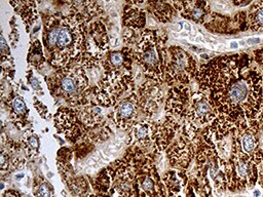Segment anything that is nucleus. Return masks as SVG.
Here are the masks:
<instances>
[{
  "instance_id": "obj_1",
  "label": "nucleus",
  "mask_w": 263,
  "mask_h": 197,
  "mask_svg": "<svg viewBox=\"0 0 263 197\" xmlns=\"http://www.w3.org/2000/svg\"><path fill=\"white\" fill-rule=\"evenodd\" d=\"M198 89L208 95L217 115L260 127L263 113V73L247 52L223 54L199 66Z\"/></svg>"
},
{
  "instance_id": "obj_2",
  "label": "nucleus",
  "mask_w": 263,
  "mask_h": 197,
  "mask_svg": "<svg viewBox=\"0 0 263 197\" xmlns=\"http://www.w3.org/2000/svg\"><path fill=\"white\" fill-rule=\"evenodd\" d=\"M87 24L75 11H55L43 23L42 44L47 63L55 70L78 63L86 48Z\"/></svg>"
},
{
  "instance_id": "obj_3",
  "label": "nucleus",
  "mask_w": 263,
  "mask_h": 197,
  "mask_svg": "<svg viewBox=\"0 0 263 197\" xmlns=\"http://www.w3.org/2000/svg\"><path fill=\"white\" fill-rule=\"evenodd\" d=\"M45 80L51 95L64 101L66 106L76 107L92 92L93 84L79 63L55 69L51 75L45 76Z\"/></svg>"
},
{
  "instance_id": "obj_4",
  "label": "nucleus",
  "mask_w": 263,
  "mask_h": 197,
  "mask_svg": "<svg viewBox=\"0 0 263 197\" xmlns=\"http://www.w3.org/2000/svg\"><path fill=\"white\" fill-rule=\"evenodd\" d=\"M166 39L164 33L145 29L139 34L134 48L136 64L148 80L158 84L164 83V66L166 60Z\"/></svg>"
},
{
  "instance_id": "obj_5",
  "label": "nucleus",
  "mask_w": 263,
  "mask_h": 197,
  "mask_svg": "<svg viewBox=\"0 0 263 197\" xmlns=\"http://www.w3.org/2000/svg\"><path fill=\"white\" fill-rule=\"evenodd\" d=\"M135 89L133 69L104 71L101 78L92 86V95L104 108H112L121 100V96Z\"/></svg>"
},
{
  "instance_id": "obj_6",
  "label": "nucleus",
  "mask_w": 263,
  "mask_h": 197,
  "mask_svg": "<svg viewBox=\"0 0 263 197\" xmlns=\"http://www.w3.org/2000/svg\"><path fill=\"white\" fill-rule=\"evenodd\" d=\"M194 55L178 45L167 47L164 66V82L171 87L174 85H188L199 69Z\"/></svg>"
},
{
  "instance_id": "obj_7",
  "label": "nucleus",
  "mask_w": 263,
  "mask_h": 197,
  "mask_svg": "<svg viewBox=\"0 0 263 197\" xmlns=\"http://www.w3.org/2000/svg\"><path fill=\"white\" fill-rule=\"evenodd\" d=\"M259 163L255 157L240 153L231 145L225 168L228 190L235 192L253 187L258 181Z\"/></svg>"
},
{
  "instance_id": "obj_8",
  "label": "nucleus",
  "mask_w": 263,
  "mask_h": 197,
  "mask_svg": "<svg viewBox=\"0 0 263 197\" xmlns=\"http://www.w3.org/2000/svg\"><path fill=\"white\" fill-rule=\"evenodd\" d=\"M154 153H148L138 168L134 190L136 197H165V186L161 182L154 163Z\"/></svg>"
},
{
  "instance_id": "obj_9",
  "label": "nucleus",
  "mask_w": 263,
  "mask_h": 197,
  "mask_svg": "<svg viewBox=\"0 0 263 197\" xmlns=\"http://www.w3.org/2000/svg\"><path fill=\"white\" fill-rule=\"evenodd\" d=\"M53 126L58 133L73 144L78 143L87 133L74 108L70 106H61L58 108L53 115Z\"/></svg>"
},
{
  "instance_id": "obj_10",
  "label": "nucleus",
  "mask_w": 263,
  "mask_h": 197,
  "mask_svg": "<svg viewBox=\"0 0 263 197\" xmlns=\"http://www.w3.org/2000/svg\"><path fill=\"white\" fill-rule=\"evenodd\" d=\"M140 114L139 98L137 90H134L122 97L112 109L111 121L116 128L129 131L133 125L139 121Z\"/></svg>"
},
{
  "instance_id": "obj_11",
  "label": "nucleus",
  "mask_w": 263,
  "mask_h": 197,
  "mask_svg": "<svg viewBox=\"0 0 263 197\" xmlns=\"http://www.w3.org/2000/svg\"><path fill=\"white\" fill-rule=\"evenodd\" d=\"M216 117V109L208 95L199 89L192 91L187 119L198 128H203L210 125Z\"/></svg>"
},
{
  "instance_id": "obj_12",
  "label": "nucleus",
  "mask_w": 263,
  "mask_h": 197,
  "mask_svg": "<svg viewBox=\"0 0 263 197\" xmlns=\"http://www.w3.org/2000/svg\"><path fill=\"white\" fill-rule=\"evenodd\" d=\"M137 94L140 112L146 116V119H152L164 102V94L160 88V84L146 79L139 85Z\"/></svg>"
},
{
  "instance_id": "obj_13",
  "label": "nucleus",
  "mask_w": 263,
  "mask_h": 197,
  "mask_svg": "<svg viewBox=\"0 0 263 197\" xmlns=\"http://www.w3.org/2000/svg\"><path fill=\"white\" fill-rule=\"evenodd\" d=\"M79 120L84 125L86 130L92 129L109 120H111V113L106 114V108L102 107L91 94L81 104L73 107Z\"/></svg>"
},
{
  "instance_id": "obj_14",
  "label": "nucleus",
  "mask_w": 263,
  "mask_h": 197,
  "mask_svg": "<svg viewBox=\"0 0 263 197\" xmlns=\"http://www.w3.org/2000/svg\"><path fill=\"white\" fill-rule=\"evenodd\" d=\"M191 101V91L188 85H174L168 87L164 102V113L171 114L180 120L187 119Z\"/></svg>"
},
{
  "instance_id": "obj_15",
  "label": "nucleus",
  "mask_w": 263,
  "mask_h": 197,
  "mask_svg": "<svg viewBox=\"0 0 263 197\" xmlns=\"http://www.w3.org/2000/svg\"><path fill=\"white\" fill-rule=\"evenodd\" d=\"M110 50V38L106 24L101 19H96L87 26L86 32V48L89 52L100 58Z\"/></svg>"
},
{
  "instance_id": "obj_16",
  "label": "nucleus",
  "mask_w": 263,
  "mask_h": 197,
  "mask_svg": "<svg viewBox=\"0 0 263 197\" xmlns=\"http://www.w3.org/2000/svg\"><path fill=\"white\" fill-rule=\"evenodd\" d=\"M172 4L182 17L202 26L212 12V7L208 1H172Z\"/></svg>"
},
{
  "instance_id": "obj_17",
  "label": "nucleus",
  "mask_w": 263,
  "mask_h": 197,
  "mask_svg": "<svg viewBox=\"0 0 263 197\" xmlns=\"http://www.w3.org/2000/svg\"><path fill=\"white\" fill-rule=\"evenodd\" d=\"M144 1H126L122 10V26L136 33H141L146 28L147 11L140 7Z\"/></svg>"
},
{
  "instance_id": "obj_18",
  "label": "nucleus",
  "mask_w": 263,
  "mask_h": 197,
  "mask_svg": "<svg viewBox=\"0 0 263 197\" xmlns=\"http://www.w3.org/2000/svg\"><path fill=\"white\" fill-rule=\"evenodd\" d=\"M154 120L144 119L137 121L128 131L127 147H138L146 150L152 145V129Z\"/></svg>"
},
{
  "instance_id": "obj_19",
  "label": "nucleus",
  "mask_w": 263,
  "mask_h": 197,
  "mask_svg": "<svg viewBox=\"0 0 263 197\" xmlns=\"http://www.w3.org/2000/svg\"><path fill=\"white\" fill-rule=\"evenodd\" d=\"M134 62V48L124 46L121 49L107 51L102 58L101 65L104 72L110 70H119L123 68L133 69Z\"/></svg>"
},
{
  "instance_id": "obj_20",
  "label": "nucleus",
  "mask_w": 263,
  "mask_h": 197,
  "mask_svg": "<svg viewBox=\"0 0 263 197\" xmlns=\"http://www.w3.org/2000/svg\"><path fill=\"white\" fill-rule=\"evenodd\" d=\"M6 106L10 123L20 131L26 130L29 124V109L24 97L16 93Z\"/></svg>"
},
{
  "instance_id": "obj_21",
  "label": "nucleus",
  "mask_w": 263,
  "mask_h": 197,
  "mask_svg": "<svg viewBox=\"0 0 263 197\" xmlns=\"http://www.w3.org/2000/svg\"><path fill=\"white\" fill-rule=\"evenodd\" d=\"M9 4L13 7L14 12L21 17L22 22L26 26V31L30 33L31 27L35 25L39 17L38 12V2L35 1H9Z\"/></svg>"
},
{
  "instance_id": "obj_22",
  "label": "nucleus",
  "mask_w": 263,
  "mask_h": 197,
  "mask_svg": "<svg viewBox=\"0 0 263 197\" xmlns=\"http://www.w3.org/2000/svg\"><path fill=\"white\" fill-rule=\"evenodd\" d=\"M69 5V9L77 12L84 22L89 25L91 22L99 19L104 13V8L101 3L97 1H71L66 2Z\"/></svg>"
},
{
  "instance_id": "obj_23",
  "label": "nucleus",
  "mask_w": 263,
  "mask_h": 197,
  "mask_svg": "<svg viewBox=\"0 0 263 197\" xmlns=\"http://www.w3.org/2000/svg\"><path fill=\"white\" fill-rule=\"evenodd\" d=\"M146 5L147 10L158 23L161 24L170 23L177 13L172 1H148Z\"/></svg>"
},
{
  "instance_id": "obj_24",
  "label": "nucleus",
  "mask_w": 263,
  "mask_h": 197,
  "mask_svg": "<svg viewBox=\"0 0 263 197\" xmlns=\"http://www.w3.org/2000/svg\"><path fill=\"white\" fill-rule=\"evenodd\" d=\"M247 30L263 32V1L252 2L247 11Z\"/></svg>"
},
{
  "instance_id": "obj_25",
  "label": "nucleus",
  "mask_w": 263,
  "mask_h": 197,
  "mask_svg": "<svg viewBox=\"0 0 263 197\" xmlns=\"http://www.w3.org/2000/svg\"><path fill=\"white\" fill-rule=\"evenodd\" d=\"M187 180L188 176L185 173V170H180V172L168 170L162 176V182L168 191L170 197H176L175 195L180 192L181 187L187 183Z\"/></svg>"
},
{
  "instance_id": "obj_26",
  "label": "nucleus",
  "mask_w": 263,
  "mask_h": 197,
  "mask_svg": "<svg viewBox=\"0 0 263 197\" xmlns=\"http://www.w3.org/2000/svg\"><path fill=\"white\" fill-rule=\"evenodd\" d=\"M23 151L26 159H32L39 155L40 152V139L32 128H27L21 137Z\"/></svg>"
},
{
  "instance_id": "obj_27",
  "label": "nucleus",
  "mask_w": 263,
  "mask_h": 197,
  "mask_svg": "<svg viewBox=\"0 0 263 197\" xmlns=\"http://www.w3.org/2000/svg\"><path fill=\"white\" fill-rule=\"evenodd\" d=\"M27 60H28L29 66L38 71H40L42 69V67H44L47 60L45 56L43 44L41 43V41L39 39H34L30 42Z\"/></svg>"
},
{
  "instance_id": "obj_28",
  "label": "nucleus",
  "mask_w": 263,
  "mask_h": 197,
  "mask_svg": "<svg viewBox=\"0 0 263 197\" xmlns=\"http://www.w3.org/2000/svg\"><path fill=\"white\" fill-rule=\"evenodd\" d=\"M67 185L76 197H88L89 185L83 176L67 179Z\"/></svg>"
},
{
  "instance_id": "obj_29",
  "label": "nucleus",
  "mask_w": 263,
  "mask_h": 197,
  "mask_svg": "<svg viewBox=\"0 0 263 197\" xmlns=\"http://www.w3.org/2000/svg\"><path fill=\"white\" fill-rule=\"evenodd\" d=\"M33 194L35 197H54L51 185L42 176H38L34 181Z\"/></svg>"
},
{
  "instance_id": "obj_30",
  "label": "nucleus",
  "mask_w": 263,
  "mask_h": 197,
  "mask_svg": "<svg viewBox=\"0 0 263 197\" xmlns=\"http://www.w3.org/2000/svg\"><path fill=\"white\" fill-rule=\"evenodd\" d=\"M9 25H10V33L8 35V39H9V44L12 48H14L17 45L18 39H20V30H18V26L16 23V16L13 15L10 21H9Z\"/></svg>"
},
{
  "instance_id": "obj_31",
  "label": "nucleus",
  "mask_w": 263,
  "mask_h": 197,
  "mask_svg": "<svg viewBox=\"0 0 263 197\" xmlns=\"http://www.w3.org/2000/svg\"><path fill=\"white\" fill-rule=\"evenodd\" d=\"M27 80H28L29 85L32 87V89L34 90V92L36 94H38V95L44 94L42 86H41L39 80L33 75V68H31L30 66H28V69H27Z\"/></svg>"
},
{
  "instance_id": "obj_32",
  "label": "nucleus",
  "mask_w": 263,
  "mask_h": 197,
  "mask_svg": "<svg viewBox=\"0 0 263 197\" xmlns=\"http://www.w3.org/2000/svg\"><path fill=\"white\" fill-rule=\"evenodd\" d=\"M74 156V150L70 147H62L57 153V163L67 164L70 163Z\"/></svg>"
},
{
  "instance_id": "obj_33",
  "label": "nucleus",
  "mask_w": 263,
  "mask_h": 197,
  "mask_svg": "<svg viewBox=\"0 0 263 197\" xmlns=\"http://www.w3.org/2000/svg\"><path fill=\"white\" fill-rule=\"evenodd\" d=\"M33 105H34V108L36 109L37 113L39 114V116H40L42 119L48 120V119L50 118V114H49L48 108H47L36 95L33 96Z\"/></svg>"
},
{
  "instance_id": "obj_34",
  "label": "nucleus",
  "mask_w": 263,
  "mask_h": 197,
  "mask_svg": "<svg viewBox=\"0 0 263 197\" xmlns=\"http://www.w3.org/2000/svg\"><path fill=\"white\" fill-rule=\"evenodd\" d=\"M0 51H1V58L11 57L10 47H9L7 41L5 40V37H4L2 32H1V35H0Z\"/></svg>"
},
{
  "instance_id": "obj_35",
  "label": "nucleus",
  "mask_w": 263,
  "mask_h": 197,
  "mask_svg": "<svg viewBox=\"0 0 263 197\" xmlns=\"http://www.w3.org/2000/svg\"><path fill=\"white\" fill-rule=\"evenodd\" d=\"M253 58H254L256 65L261 70V72L263 73V46L258 49H255L253 51Z\"/></svg>"
},
{
  "instance_id": "obj_36",
  "label": "nucleus",
  "mask_w": 263,
  "mask_h": 197,
  "mask_svg": "<svg viewBox=\"0 0 263 197\" xmlns=\"http://www.w3.org/2000/svg\"><path fill=\"white\" fill-rule=\"evenodd\" d=\"M258 181L260 182V185L263 187V159L258 165Z\"/></svg>"
},
{
  "instance_id": "obj_37",
  "label": "nucleus",
  "mask_w": 263,
  "mask_h": 197,
  "mask_svg": "<svg viewBox=\"0 0 263 197\" xmlns=\"http://www.w3.org/2000/svg\"><path fill=\"white\" fill-rule=\"evenodd\" d=\"M262 192L259 189H255L253 192V197H261Z\"/></svg>"
},
{
  "instance_id": "obj_38",
  "label": "nucleus",
  "mask_w": 263,
  "mask_h": 197,
  "mask_svg": "<svg viewBox=\"0 0 263 197\" xmlns=\"http://www.w3.org/2000/svg\"><path fill=\"white\" fill-rule=\"evenodd\" d=\"M260 125H261V130H263V113L260 117Z\"/></svg>"
},
{
  "instance_id": "obj_39",
  "label": "nucleus",
  "mask_w": 263,
  "mask_h": 197,
  "mask_svg": "<svg viewBox=\"0 0 263 197\" xmlns=\"http://www.w3.org/2000/svg\"><path fill=\"white\" fill-rule=\"evenodd\" d=\"M23 176H24V174L22 173V174H18V175H16L15 178H16V179H21V178H23Z\"/></svg>"
},
{
  "instance_id": "obj_40",
  "label": "nucleus",
  "mask_w": 263,
  "mask_h": 197,
  "mask_svg": "<svg viewBox=\"0 0 263 197\" xmlns=\"http://www.w3.org/2000/svg\"><path fill=\"white\" fill-rule=\"evenodd\" d=\"M262 84H263V82H262Z\"/></svg>"
}]
</instances>
